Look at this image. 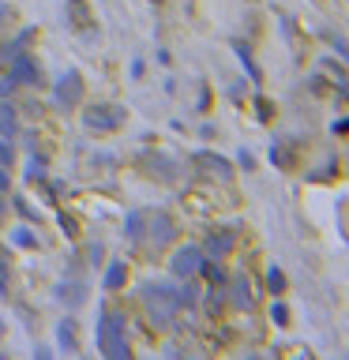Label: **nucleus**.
<instances>
[{
    "instance_id": "f257e3e1",
    "label": "nucleus",
    "mask_w": 349,
    "mask_h": 360,
    "mask_svg": "<svg viewBox=\"0 0 349 360\" xmlns=\"http://www.w3.org/2000/svg\"><path fill=\"white\" fill-rule=\"evenodd\" d=\"M98 341H101V353L113 357V360H124L132 357L128 353V338H124V315H106L101 319V331H98Z\"/></svg>"
},
{
    "instance_id": "f03ea898",
    "label": "nucleus",
    "mask_w": 349,
    "mask_h": 360,
    "mask_svg": "<svg viewBox=\"0 0 349 360\" xmlns=\"http://www.w3.org/2000/svg\"><path fill=\"white\" fill-rule=\"evenodd\" d=\"M79 94H83V83H79V75L75 71H68L64 79H60L57 86H53V101H57V106H64V109H71L79 101Z\"/></svg>"
},
{
    "instance_id": "7ed1b4c3",
    "label": "nucleus",
    "mask_w": 349,
    "mask_h": 360,
    "mask_svg": "<svg viewBox=\"0 0 349 360\" xmlns=\"http://www.w3.org/2000/svg\"><path fill=\"white\" fill-rule=\"evenodd\" d=\"M12 79H15V83H27V86H38V83H42V71H38L34 57H27V53H15V60H12Z\"/></svg>"
},
{
    "instance_id": "20e7f679",
    "label": "nucleus",
    "mask_w": 349,
    "mask_h": 360,
    "mask_svg": "<svg viewBox=\"0 0 349 360\" xmlns=\"http://www.w3.org/2000/svg\"><path fill=\"white\" fill-rule=\"evenodd\" d=\"M86 128H98V132H106V128H117L124 120V109H106V106H94V109H86Z\"/></svg>"
},
{
    "instance_id": "39448f33",
    "label": "nucleus",
    "mask_w": 349,
    "mask_h": 360,
    "mask_svg": "<svg viewBox=\"0 0 349 360\" xmlns=\"http://www.w3.org/2000/svg\"><path fill=\"white\" fill-rule=\"evenodd\" d=\"M195 270H203L200 248H180L177 259H173V274H177V278H188V274H195Z\"/></svg>"
},
{
    "instance_id": "423d86ee",
    "label": "nucleus",
    "mask_w": 349,
    "mask_h": 360,
    "mask_svg": "<svg viewBox=\"0 0 349 360\" xmlns=\"http://www.w3.org/2000/svg\"><path fill=\"white\" fill-rule=\"evenodd\" d=\"M124 282H128V270H124V263H109V270H106V289H121Z\"/></svg>"
},
{
    "instance_id": "0eeeda50",
    "label": "nucleus",
    "mask_w": 349,
    "mask_h": 360,
    "mask_svg": "<svg viewBox=\"0 0 349 360\" xmlns=\"http://www.w3.org/2000/svg\"><path fill=\"white\" fill-rule=\"evenodd\" d=\"M229 244H233V237H226V233H214V237H207V248L214 255H226L229 252Z\"/></svg>"
},
{
    "instance_id": "6e6552de",
    "label": "nucleus",
    "mask_w": 349,
    "mask_h": 360,
    "mask_svg": "<svg viewBox=\"0 0 349 360\" xmlns=\"http://www.w3.org/2000/svg\"><path fill=\"white\" fill-rule=\"evenodd\" d=\"M60 297H64L68 304H83L86 289H83V285H79V289H75V285H60Z\"/></svg>"
},
{
    "instance_id": "1a4fd4ad",
    "label": "nucleus",
    "mask_w": 349,
    "mask_h": 360,
    "mask_svg": "<svg viewBox=\"0 0 349 360\" xmlns=\"http://www.w3.org/2000/svg\"><path fill=\"white\" fill-rule=\"evenodd\" d=\"M267 285H271V293H282V289H285V278H282V270H278V267L267 270Z\"/></svg>"
},
{
    "instance_id": "9d476101",
    "label": "nucleus",
    "mask_w": 349,
    "mask_h": 360,
    "mask_svg": "<svg viewBox=\"0 0 349 360\" xmlns=\"http://www.w3.org/2000/svg\"><path fill=\"white\" fill-rule=\"evenodd\" d=\"M57 338H60V346H64V349H75V334H71V323H60V326H57Z\"/></svg>"
},
{
    "instance_id": "9b49d317",
    "label": "nucleus",
    "mask_w": 349,
    "mask_h": 360,
    "mask_svg": "<svg viewBox=\"0 0 349 360\" xmlns=\"http://www.w3.org/2000/svg\"><path fill=\"white\" fill-rule=\"evenodd\" d=\"M0 132H4V135L15 132V117H12V109H8V106H0Z\"/></svg>"
},
{
    "instance_id": "f8f14e48",
    "label": "nucleus",
    "mask_w": 349,
    "mask_h": 360,
    "mask_svg": "<svg viewBox=\"0 0 349 360\" xmlns=\"http://www.w3.org/2000/svg\"><path fill=\"white\" fill-rule=\"evenodd\" d=\"M12 244H15V248H34V237H30V229H15V233H12Z\"/></svg>"
},
{
    "instance_id": "ddd939ff",
    "label": "nucleus",
    "mask_w": 349,
    "mask_h": 360,
    "mask_svg": "<svg viewBox=\"0 0 349 360\" xmlns=\"http://www.w3.org/2000/svg\"><path fill=\"white\" fill-rule=\"evenodd\" d=\"M237 57H241V60H244V68H248V71H252V75H256V79H259V68H256V60H252V53H248V45H237Z\"/></svg>"
},
{
    "instance_id": "4468645a",
    "label": "nucleus",
    "mask_w": 349,
    "mask_h": 360,
    "mask_svg": "<svg viewBox=\"0 0 349 360\" xmlns=\"http://www.w3.org/2000/svg\"><path fill=\"white\" fill-rule=\"evenodd\" d=\"M237 304H241V308H248V304H252V297H248V282H244V278H237Z\"/></svg>"
},
{
    "instance_id": "2eb2a0df",
    "label": "nucleus",
    "mask_w": 349,
    "mask_h": 360,
    "mask_svg": "<svg viewBox=\"0 0 349 360\" xmlns=\"http://www.w3.org/2000/svg\"><path fill=\"white\" fill-rule=\"evenodd\" d=\"M143 229H147V226H143V218H139V214H128V237H132V240L143 237Z\"/></svg>"
},
{
    "instance_id": "dca6fc26",
    "label": "nucleus",
    "mask_w": 349,
    "mask_h": 360,
    "mask_svg": "<svg viewBox=\"0 0 349 360\" xmlns=\"http://www.w3.org/2000/svg\"><path fill=\"white\" fill-rule=\"evenodd\" d=\"M271 319H274V323H285V319H289V311H285V304H274V308H271Z\"/></svg>"
},
{
    "instance_id": "f3484780",
    "label": "nucleus",
    "mask_w": 349,
    "mask_h": 360,
    "mask_svg": "<svg viewBox=\"0 0 349 360\" xmlns=\"http://www.w3.org/2000/svg\"><path fill=\"white\" fill-rule=\"evenodd\" d=\"M12 158H15V154H12V147H8L4 139H0V165H12Z\"/></svg>"
},
{
    "instance_id": "a211bd4d",
    "label": "nucleus",
    "mask_w": 349,
    "mask_h": 360,
    "mask_svg": "<svg viewBox=\"0 0 349 360\" xmlns=\"http://www.w3.org/2000/svg\"><path fill=\"white\" fill-rule=\"evenodd\" d=\"M12 86H15V79H0V94H4V98L12 94Z\"/></svg>"
},
{
    "instance_id": "6ab92c4d",
    "label": "nucleus",
    "mask_w": 349,
    "mask_h": 360,
    "mask_svg": "<svg viewBox=\"0 0 349 360\" xmlns=\"http://www.w3.org/2000/svg\"><path fill=\"white\" fill-rule=\"evenodd\" d=\"M8 184H12V180H8V173H4V169H0V191H4V188H8Z\"/></svg>"
}]
</instances>
